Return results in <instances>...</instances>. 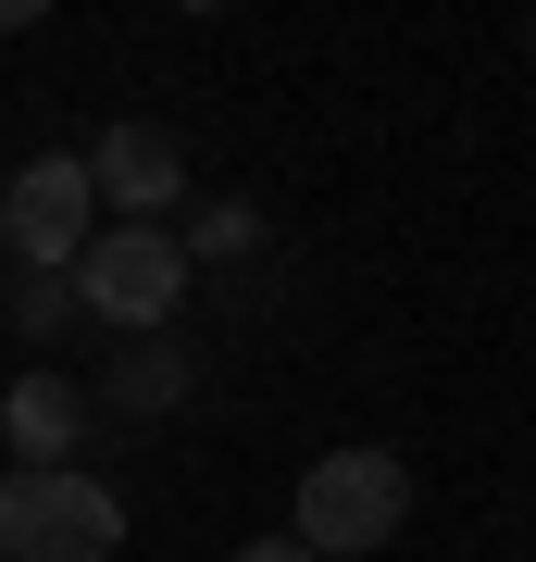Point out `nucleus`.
Masks as SVG:
<instances>
[{
	"label": "nucleus",
	"instance_id": "20e7f679",
	"mask_svg": "<svg viewBox=\"0 0 536 562\" xmlns=\"http://www.w3.org/2000/svg\"><path fill=\"white\" fill-rule=\"evenodd\" d=\"M0 238L25 250V276H76V250L100 238V201H88V162L76 150H38L13 188H0Z\"/></svg>",
	"mask_w": 536,
	"mask_h": 562
},
{
	"label": "nucleus",
	"instance_id": "6e6552de",
	"mask_svg": "<svg viewBox=\"0 0 536 562\" xmlns=\"http://www.w3.org/2000/svg\"><path fill=\"white\" fill-rule=\"evenodd\" d=\"M250 238H262V213H250V201H199V213L175 225V250H187V262H238Z\"/></svg>",
	"mask_w": 536,
	"mask_h": 562
},
{
	"label": "nucleus",
	"instance_id": "39448f33",
	"mask_svg": "<svg viewBox=\"0 0 536 562\" xmlns=\"http://www.w3.org/2000/svg\"><path fill=\"white\" fill-rule=\"evenodd\" d=\"M88 162V201H113V225H162L187 201V150H175V125H100V138L76 150Z\"/></svg>",
	"mask_w": 536,
	"mask_h": 562
},
{
	"label": "nucleus",
	"instance_id": "f03ea898",
	"mask_svg": "<svg viewBox=\"0 0 536 562\" xmlns=\"http://www.w3.org/2000/svg\"><path fill=\"white\" fill-rule=\"evenodd\" d=\"M125 550V501L88 475V462H50V475H0V562H113Z\"/></svg>",
	"mask_w": 536,
	"mask_h": 562
},
{
	"label": "nucleus",
	"instance_id": "f257e3e1",
	"mask_svg": "<svg viewBox=\"0 0 536 562\" xmlns=\"http://www.w3.org/2000/svg\"><path fill=\"white\" fill-rule=\"evenodd\" d=\"M399 513H412V462H399V450H324L312 475H299L287 538L312 562H362V550L399 538Z\"/></svg>",
	"mask_w": 536,
	"mask_h": 562
},
{
	"label": "nucleus",
	"instance_id": "1a4fd4ad",
	"mask_svg": "<svg viewBox=\"0 0 536 562\" xmlns=\"http://www.w3.org/2000/svg\"><path fill=\"white\" fill-rule=\"evenodd\" d=\"M62 325H76V276H25V288H13V338H25V350H50Z\"/></svg>",
	"mask_w": 536,
	"mask_h": 562
},
{
	"label": "nucleus",
	"instance_id": "0eeeda50",
	"mask_svg": "<svg viewBox=\"0 0 536 562\" xmlns=\"http://www.w3.org/2000/svg\"><path fill=\"white\" fill-rule=\"evenodd\" d=\"M100 401H113V413H175V401H187V350H175V338H125V362H113Z\"/></svg>",
	"mask_w": 536,
	"mask_h": 562
},
{
	"label": "nucleus",
	"instance_id": "7ed1b4c3",
	"mask_svg": "<svg viewBox=\"0 0 536 562\" xmlns=\"http://www.w3.org/2000/svg\"><path fill=\"white\" fill-rule=\"evenodd\" d=\"M175 301H187L175 225H100L76 250V313H100L113 338H175Z\"/></svg>",
	"mask_w": 536,
	"mask_h": 562
},
{
	"label": "nucleus",
	"instance_id": "423d86ee",
	"mask_svg": "<svg viewBox=\"0 0 536 562\" xmlns=\"http://www.w3.org/2000/svg\"><path fill=\"white\" fill-rule=\"evenodd\" d=\"M76 438H88V387H62L50 362H25V375L0 387V450H13L25 475H50V462H76Z\"/></svg>",
	"mask_w": 536,
	"mask_h": 562
},
{
	"label": "nucleus",
	"instance_id": "9d476101",
	"mask_svg": "<svg viewBox=\"0 0 536 562\" xmlns=\"http://www.w3.org/2000/svg\"><path fill=\"white\" fill-rule=\"evenodd\" d=\"M238 562H312V550H299V538H250Z\"/></svg>",
	"mask_w": 536,
	"mask_h": 562
}]
</instances>
